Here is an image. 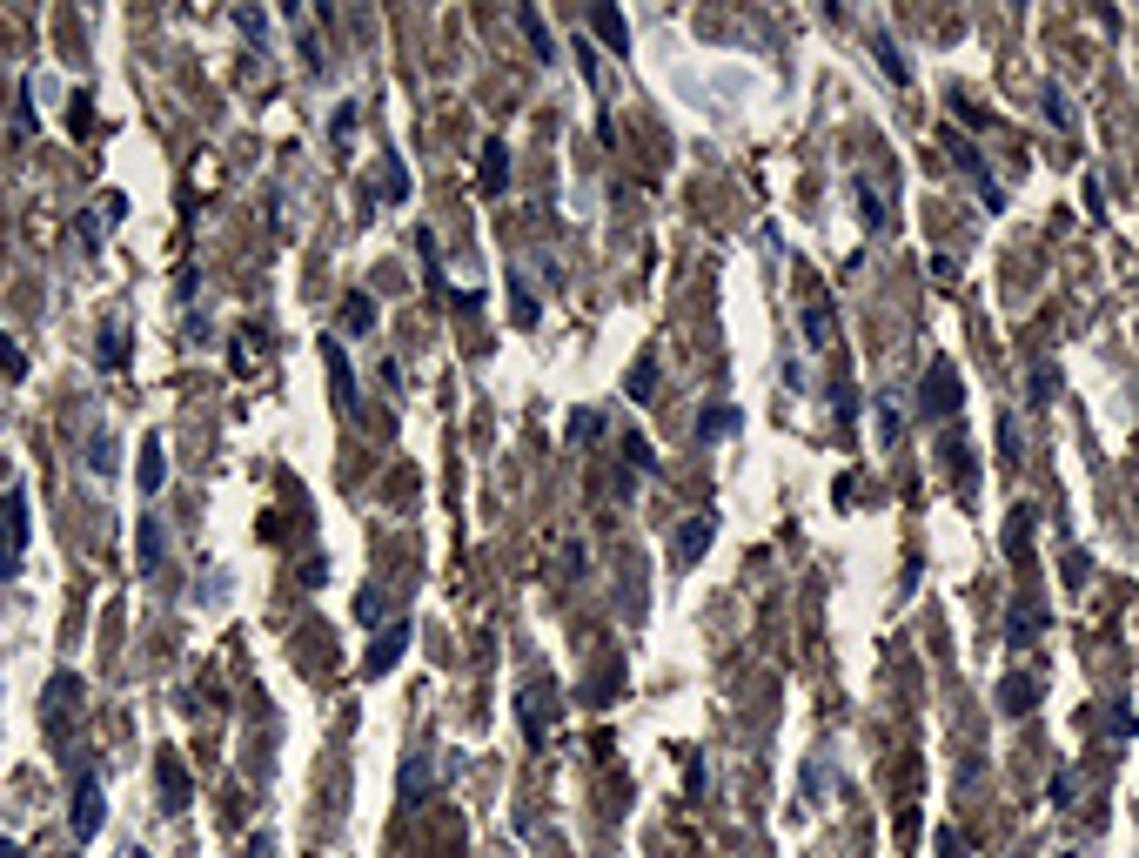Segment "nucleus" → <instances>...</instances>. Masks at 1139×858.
Here are the masks:
<instances>
[{
    "mask_svg": "<svg viewBox=\"0 0 1139 858\" xmlns=\"http://www.w3.org/2000/svg\"><path fill=\"white\" fill-rule=\"evenodd\" d=\"M959 403H965V376H959V362L932 356V369H925V383H918V409L945 423V416H959Z\"/></svg>",
    "mask_w": 1139,
    "mask_h": 858,
    "instance_id": "nucleus-1",
    "label": "nucleus"
},
{
    "mask_svg": "<svg viewBox=\"0 0 1139 858\" xmlns=\"http://www.w3.org/2000/svg\"><path fill=\"white\" fill-rule=\"evenodd\" d=\"M21 550H27V497L7 490V497H0V577L21 570Z\"/></svg>",
    "mask_w": 1139,
    "mask_h": 858,
    "instance_id": "nucleus-2",
    "label": "nucleus"
},
{
    "mask_svg": "<svg viewBox=\"0 0 1139 858\" xmlns=\"http://www.w3.org/2000/svg\"><path fill=\"white\" fill-rule=\"evenodd\" d=\"M516 704H523V738H530V745H543V738H550V724H557V684L536 678Z\"/></svg>",
    "mask_w": 1139,
    "mask_h": 858,
    "instance_id": "nucleus-3",
    "label": "nucleus"
},
{
    "mask_svg": "<svg viewBox=\"0 0 1139 858\" xmlns=\"http://www.w3.org/2000/svg\"><path fill=\"white\" fill-rule=\"evenodd\" d=\"M67 825H74V838H94L101 825H108V798H101V785H94V778H81V785H74V812H67Z\"/></svg>",
    "mask_w": 1139,
    "mask_h": 858,
    "instance_id": "nucleus-4",
    "label": "nucleus"
},
{
    "mask_svg": "<svg viewBox=\"0 0 1139 858\" xmlns=\"http://www.w3.org/2000/svg\"><path fill=\"white\" fill-rule=\"evenodd\" d=\"M677 537H684V543H670V564H677V570H691L697 557H704V550H711L717 523H711V517H691V523H684V530H677Z\"/></svg>",
    "mask_w": 1139,
    "mask_h": 858,
    "instance_id": "nucleus-5",
    "label": "nucleus"
},
{
    "mask_svg": "<svg viewBox=\"0 0 1139 858\" xmlns=\"http://www.w3.org/2000/svg\"><path fill=\"white\" fill-rule=\"evenodd\" d=\"M1052 617H1046V604H1032V597H1019V604L1005 610V644H1032V637L1046 631Z\"/></svg>",
    "mask_w": 1139,
    "mask_h": 858,
    "instance_id": "nucleus-6",
    "label": "nucleus"
},
{
    "mask_svg": "<svg viewBox=\"0 0 1139 858\" xmlns=\"http://www.w3.org/2000/svg\"><path fill=\"white\" fill-rule=\"evenodd\" d=\"M1032 704H1039V678H1026V671L999 678V711H1005V718H1026Z\"/></svg>",
    "mask_w": 1139,
    "mask_h": 858,
    "instance_id": "nucleus-7",
    "label": "nucleus"
},
{
    "mask_svg": "<svg viewBox=\"0 0 1139 858\" xmlns=\"http://www.w3.org/2000/svg\"><path fill=\"white\" fill-rule=\"evenodd\" d=\"M737 423H744V416H737V403H704V409H697V436H704V443L737 436Z\"/></svg>",
    "mask_w": 1139,
    "mask_h": 858,
    "instance_id": "nucleus-8",
    "label": "nucleus"
},
{
    "mask_svg": "<svg viewBox=\"0 0 1139 858\" xmlns=\"http://www.w3.org/2000/svg\"><path fill=\"white\" fill-rule=\"evenodd\" d=\"M161 805H168V812H188V771H181V758H175V751H161Z\"/></svg>",
    "mask_w": 1139,
    "mask_h": 858,
    "instance_id": "nucleus-9",
    "label": "nucleus"
},
{
    "mask_svg": "<svg viewBox=\"0 0 1139 858\" xmlns=\"http://www.w3.org/2000/svg\"><path fill=\"white\" fill-rule=\"evenodd\" d=\"M402 651H409V624H389V631L376 637V651H369V664H362V671H369V678H382Z\"/></svg>",
    "mask_w": 1139,
    "mask_h": 858,
    "instance_id": "nucleus-10",
    "label": "nucleus"
},
{
    "mask_svg": "<svg viewBox=\"0 0 1139 858\" xmlns=\"http://www.w3.org/2000/svg\"><path fill=\"white\" fill-rule=\"evenodd\" d=\"M342 329H349V336H369V329H376V295L369 289L342 295Z\"/></svg>",
    "mask_w": 1139,
    "mask_h": 858,
    "instance_id": "nucleus-11",
    "label": "nucleus"
},
{
    "mask_svg": "<svg viewBox=\"0 0 1139 858\" xmlns=\"http://www.w3.org/2000/svg\"><path fill=\"white\" fill-rule=\"evenodd\" d=\"M938 141H945V155L959 161V175H972V181H992V175H985V155L972 148V141H965V128H945Z\"/></svg>",
    "mask_w": 1139,
    "mask_h": 858,
    "instance_id": "nucleus-12",
    "label": "nucleus"
},
{
    "mask_svg": "<svg viewBox=\"0 0 1139 858\" xmlns=\"http://www.w3.org/2000/svg\"><path fill=\"white\" fill-rule=\"evenodd\" d=\"M503 188H510V148H503V141H483V195H503Z\"/></svg>",
    "mask_w": 1139,
    "mask_h": 858,
    "instance_id": "nucleus-13",
    "label": "nucleus"
},
{
    "mask_svg": "<svg viewBox=\"0 0 1139 858\" xmlns=\"http://www.w3.org/2000/svg\"><path fill=\"white\" fill-rule=\"evenodd\" d=\"M429 791H436V758H416V765H402V805H423Z\"/></svg>",
    "mask_w": 1139,
    "mask_h": 858,
    "instance_id": "nucleus-14",
    "label": "nucleus"
},
{
    "mask_svg": "<svg viewBox=\"0 0 1139 858\" xmlns=\"http://www.w3.org/2000/svg\"><path fill=\"white\" fill-rule=\"evenodd\" d=\"M590 27H597V41L610 47V54H624V47H630V27H624L617 7H590Z\"/></svg>",
    "mask_w": 1139,
    "mask_h": 858,
    "instance_id": "nucleus-15",
    "label": "nucleus"
},
{
    "mask_svg": "<svg viewBox=\"0 0 1139 858\" xmlns=\"http://www.w3.org/2000/svg\"><path fill=\"white\" fill-rule=\"evenodd\" d=\"M851 202H858V222H865V228H871V235H878V228L892 222V215H885V202H878V188H871V181H865V175L851 181Z\"/></svg>",
    "mask_w": 1139,
    "mask_h": 858,
    "instance_id": "nucleus-16",
    "label": "nucleus"
},
{
    "mask_svg": "<svg viewBox=\"0 0 1139 858\" xmlns=\"http://www.w3.org/2000/svg\"><path fill=\"white\" fill-rule=\"evenodd\" d=\"M516 27L530 34L536 61H557V41H550V27H543V14H536V7H516Z\"/></svg>",
    "mask_w": 1139,
    "mask_h": 858,
    "instance_id": "nucleus-17",
    "label": "nucleus"
},
{
    "mask_svg": "<svg viewBox=\"0 0 1139 858\" xmlns=\"http://www.w3.org/2000/svg\"><path fill=\"white\" fill-rule=\"evenodd\" d=\"M322 356H329V376H335V403L349 409V403H356V383H349V356H342V342H322Z\"/></svg>",
    "mask_w": 1139,
    "mask_h": 858,
    "instance_id": "nucleus-18",
    "label": "nucleus"
},
{
    "mask_svg": "<svg viewBox=\"0 0 1139 858\" xmlns=\"http://www.w3.org/2000/svg\"><path fill=\"white\" fill-rule=\"evenodd\" d=\"M871 54H878V68L892 74L898 88H905V81H912V68H905V54H898V41H892V34H871Z\"/></svg>",
    "mask_w": 1139,
    "mask_h": 858,
    "instance_id": "nucleus-19",
    "label": "nucleus"
},
{
    "mask_svg": "<svg viewBox=\"0 0 1139 858\" xmlns=\"http://www.w3.org/2000/svg\"><path fill=\"white\" fill-rule=\"evenodd\" d=\"M134 564H141V577H155V570H161V523H141V537H134Z\"/></svg>",
    "mask_w": 1139,
    "mask_h": 858,
    "instance_id": "nucleus-20",
    "label": "nucleus"
},
{
    "mask_svg": "<svg viewBox=\"0 0 1139 858\" xmlns=\"http://www.w3.org/2000/svg\"><path fill=\"white\" fill-rule=\"evenodd\" d=\"M161 470H168V450H161V436H148V443H141V490H148V497L161 490Z\"/></svg>",
    "mask_w": 1139,
    "mask_h": 858,
    "instance_id": "nucleus-21",
    "label": "nucleus"
},
{
    "mask_svg": "<svg viewBox=\"0 0 1139 858\" xmlns=\"http://www.w3.org/2000/svg\"><path fill=\"white\" fill-rule=\"evenodd\" d=\"M1039 108H1046V121L1059 128V135H1072V101H1066V88H1059V81H1046V94H1039Z\"/></svg>",
    "mask_w": 1139,
    "mask_h": 858,
    "instance_id": "nucleus-22",
    "label": "nucleus"
},
{
    "mask_svg": "<svg viewBox=\"0 0 1139 858\" xmlns=\"http://www.w3.org/2000/svg\"><path fill=\"white\" fill-rule=\"evenodd\" d=\"M1046 798H1052V812H1072L1079 805V771H1052V785H1046Z\"/></svg>",
    "mask_w": 1139,
    "mask_h": 858,
    "instance_id": "nucleus-23",
    "label": "nucleus"
},
{
    "mask_svg": "<svg viewBox=\"0 0 1139 858\" xmlns=\"http://www.w3.org/2000/svg\"><path fill=\"white\" fill-rule=\"evenodd\" d=\"M804 342H811V349L831 342V302H811V309H804Z\"/></svg>",
    "mask_w": 1139,
    "mask_h": 858,
    "instance_id": "nucleus-24",
    "label": "nucleus"
},
{
    "mask_svg": "<svg viewBox=\"0 0 1139 858\" xmlns=\"http://www.w3.org/2000/svg\"><path fill=\"white\" fill-rule=\"evenodd\" d=\"M121 362H128V329L108 322V329H101V369H121Z\"/></svg>",
    "mask_w": 1139,
    "mask_h": 858,
    "instance_id": "nucleus-25",
    "label": "nucleus"
},
{
    "mask_svg": "<svg viewBox=\"0 0 1139 858\" xmlns=\"http://www.w3.org/2000/svg\"><path fill=\"white\" fill-rule=\"evenodd\" d=\"M121 208H128L121 195H101V202H94V222H81V235H88V242H101V228L121 222Z\"/></svg>",
    "mask_w": 1139,
    "mask_h": 858,
    "instance_id": "nucleus-26",
    "label": "nucleus"
},
{
    "mask_svg": "<svg viewBox=\"0 0 1139 858\" xmlns=\"http://www.w3.org/2000/svg\"><path fill=\"white\" fill-rule=\"evenodd\" d=\"M898 429H905V409H898V396L885 389V396H878V436H885V443H898Z\"/></svg>",
    "mask_w": 1139,
    "mask_h": 858,
    "instance_id": "nucleus-27",
    "label": "nucleus"
},
{
    "mask_svg": "<svg viewBox=\"0 0 1139 858\" xmlns=\"http://www.w3.org/2000/svg\"><path fill=\"white\" fill-rule=\"evenodd\" d=\"M597 436H603V416H597V409H577V416H570V443H577V450H590Z\"/></svg>",
    "mask_w": 1139,
    "mask_h": 858,
    "instance_id": "nucleus-28",
    "label": "nucleus"
},
{
    "mask_svg": "<svg viewBox=\"0 0 1139 858\" xmlns=\"http://www.w3.org/2000/svg\"><path fill=\"white\" fill-rule=\"evenodd\" d=\"M650 396H657V362H637V369H630V403H650Z\"/></svg>",
    "mask_w": 1139,
    "mask_h": 858,
    "instance_id": "nucleus-29",
    "label": "nucleus"
},
{
    "mask_svg": "<svg viewBox=\"0 0 1139 858\" xmlns=\"http://www.w3.org/2000/svg\"><path fill=\"white\" fill-rule=\"evenodd\" d=\"M624 456H630V470H657V450H650V443H644V436H637V429H624Z\"/></svg>",
    "mask_w": 1139,
    "mask_h": 858,
    "instance_id": "nucleus-30",
    "label": "nucleus"
},
{
    "mask_svg": "<svg viewBox=\"0 0 1139 858\" xmlns=\"http://www.w3.org/2000/svg\"><path fill=\"white\" fill-rule=\"evenodd\" d=\"M349 135H356V101H349V108H335V121H329V141H335V148H349Z\"/></svg>",
    "mask_w": 1139,
    "mask_h": 858,
    "instance_id": "nucleus-31",
    "label": "nucleus"
},
{
    "mask_svg": "<svg viewBox=\"0 0 1139 858\" xmlns=\"http://www.w3.org/2000/svg\"><path fill=\"white\" fill-rule=\"evenodd\" d=\"M510 309H516V322H536V289H523L510 275Z\"/></svg>",
    "mask_w": 1139,
    "mask_h": 858,
    "instance_id": "nucleus-32",
    "label": "nucleus"
},
{
    "mask_svg": "<svg viewBox=\"0 0 1139 858\" xmlns=\"http://www.w3.org/2000/svg\"><path fill=\"white\" fill-rule=\"evenodd\" d=\"M999 456L1019 463V423H1012V416H999Z\"/></svg>",
    "mask_w": 1139,
    "mask_h": 858,
    "instance_id": "nucleus-33",
    "label": "nucleus"
},
{
    "mask_svg": "<svg viewBox=\"0 0 1139 858\" xmlns=\"http://www.w3.org/2000/svg\"><path fill=\"white\" fill-rule=\"evenodd\" d=\"M0 369H7V376H27V356L14 349V336H0Z\"/></svg>",
    "mask_w": 1139,
    "mask_h": 858,
    "instance_id": "nucleus-34",
    "label": "nucleus"
},
{
    "mask_svg": "<svg viewBox=\"0 0 1139 858\" xmlns=\"http://www.w3.org/2000/svg\"><path fill=\"white\" fill-rule=\"evenodd\" d=\"M1026 396H1032V403H1046V396H1052V362H1039V369H1032Z\"/></svg>",
    "mask_w": 1139,
    "mask_h": 858,
    "instance_id": "nucleus-35",
    "label": "nucleus"
},
{
    "mask_svg": "<svg viewBox=\"0 0 1139 858\" xmlns=\"http://www.w3.org/2000/svg\"><path fill=\"white\" fill-rule=\"evenodd\" d=\"M114 456H121V450H114V436H94V470L108 476V470H114Z\"/></svg>",
    "mask_w": 1139,
    "mask_h": 858,
    "instance_id": "nucleus-36",
    "label": "nucleus"
},
{
    "mask_svg": "<svg viewBox=\"0 0 1139 858\" xmlns=\"http://www.w3.org/2000/svg\"><path fill=\"white\" fill-rule=\"evenodd\" d=\"M356 617H362V624H376V617H382V597H376V590H362V597H356Z\"/></svg>",
    "mask_w": 1139,
    "mask_h": 858,
    "instance_id": "nucleus-37",
    "label": "nucleus"
},
{
    "mask_svg": "<svg viewBox=\"0 0 1139 858\" xmlns=\"http://www.w3.org/2000/svg\"><path fill=\"white\" fill-rule=\"evenodd\" d=\"M938 858H965V832H938Z\"/></svg>",
    "mask_w": 1139,
    "mask_h": 858,
    "instance_id": "nucleus-38",
    "label": "nucleus"
},
{
    "mask_svg": "<svg viewBox=\"0 0 1139 858\" xmlns=\"http://www.w3.org/2000/svg\"><path fill=\"white\" fill-rule=\"evenodd\" d=\"M1106 724H1113V738H1133V711H1126V704H1113V718H1106Z\"/></svg>",
    "mask_w": 1139,
    "mask_h": 858,
    "instance_id": "nucleus-39",
    "label": "nucleus"
},
{
    "mask_svg": "<svg viewBox=\"0 0 1139 858\" xmlns=\"http://www.w3.org/2000/svg\"><path fill=\"white\" fill-rule=\"evenodd\" d=\"M0 858H21V845H14V838H0Z\"/></svg>",
    "mask_w": 1139,
    "mask_h": 858,
    "instance_id": "nucleus-40",
    "label": "nucleus"
}]
</instances>
